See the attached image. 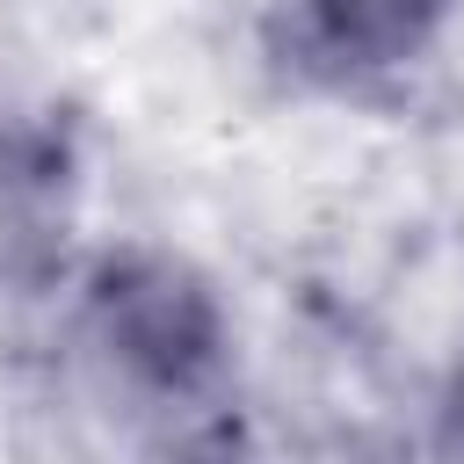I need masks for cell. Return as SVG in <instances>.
Returning <instances> with one entry per match:
<instances>
[{
	"label": "cell",
	"instance_id": "obj_4",
	"mask_svg": "<svg viewBox=\"0 0 464 464\" xmlns=\"http://www.w3.org/2000/svg\"><path fill=\"white\" fill-rule=\"evenodd\" d=\"M167 464H268V450L254 442V428H246L239 413H218V420L188 428V442H181Z\"/></svg>",
	"mask_w": 464,
	"mask_h": 464
},
{
	"label": "cell",
	"instance_id": "obj_3",
	"mask_svg": "<svg viewBox=\"0 0 464 464\" xmlns=\"http://www.w3.org/2000/svg\"><path fill=\"white\" fill-rule=\"evenodd\" d=\"M457 0H290V44L334 87L406 72L435 51Z\"/></svg>",
	"mask_w": 464,
	"mask_h": 464
},
{
	"label": "cell",
	"instance_id": "obj_2",
	"mask_svg": "<svg viewBox=\"0 0 464 464\" xmlns=\"http://www.w3.org/2000/svg\"><path fill=\"white\" fill-rule=\"evenodd\" d=\"M80 225V138L65 116H0V297L51 290Z\"/></svg>",
	"mask_w": 464,
	"mask_h": 464
},
{
	"label": "cell",
	"instance_id": "obj_1",
	"mask_svg": "<svg viewBox=\"0 0 464 464\" xmlns=\"http://www.w3.org/2000/svg\"><path fill=\"white\" fill-rule=\"evenodd\" d=\"M80 319L109 370L167 406H203L232 377V312L218 283L174 246H102L80 276Z\"/></svg>",
	"mask_w": 464,
	"mask_h": 464
},
{
	"label": "cell",
	"instance_id": "obj_5",
	"mask_svg": "<svg viewBox=\"0 0 464 464\" xmlns=\"http://www.w3.org/2000/svg\"><path fill=\"white\" fill-rule=\"evenodd\" d=\"M442 413H450V435H457V442H464V370H457V377H450V406H442Z\"/></svg>",
	"mask_w": 464,
	"mask_h": 464
}]
</instances>
